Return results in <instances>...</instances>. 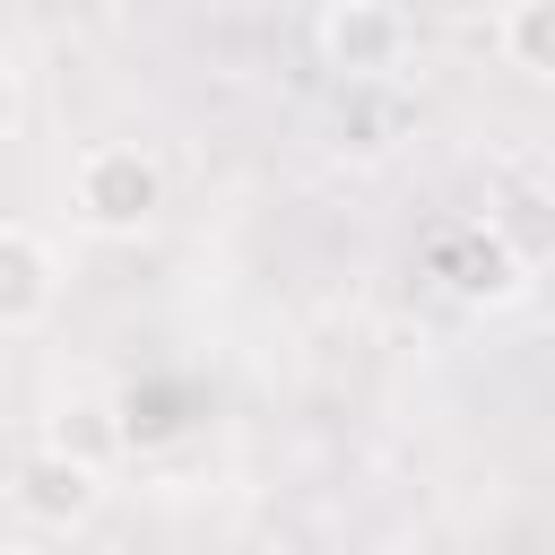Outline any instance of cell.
Here are the masks:
<instances>
[{
	"label": "cell",
	"mask_w": 555,
	"mask_h": 555,
	"mask_svg": "<svg viewBox=\"0 0 555 555\" xmlns=\"http://www.w3.org/2000/svg\"><path fill=\"white\" fill-rule=\"evenodd\" d=\"M9 503H17V520H35V529L69 538V529H87V520H95V503H104V468H87V460H69V451L35 442V451L17 460V477H9Z\"/></svg>",
	"instance_id": "277c9868"
},
{
	"label": "cell",
	"mask_w": 555,
	"mask_h": 555,
	"mask_svg": "<svg viewBox=\"0 0 555 555\" xmlns=\"http://www.w3.org/2000/svg\"><path fill=\"white\" fill-rule=\"evenodd\" d=\"M494 43H503V61L520 78H546L555 87V0H512L503 26H494Z\"/></svg>",
	"instance_id": "52a82bcc"
},
{
	"label": "cell",
	"mask_w": 555,
	"mask_h": 555,
	"mask_svg": "<svg viewBox=\"0 0 555 555\" xmlns=\"http://www.w3.org/2000/svg\"><path fill=\"white\" fill-rule=\"evenodd\" d=\"M35 442H52V451H69V460H87V468L113 477V460L130 451V408H121L113 390H95V382H69V390L43 399Z\"/></svg>",
	"instance_id": "5b68a950"
},
{
	"label": "cell",
	"mask_w": 555,
	"mask_h": 555,
	"mask_svg": "<svg viewBox=\"0 0 555 555\" xmlns=\"http://www.w3.org/2000/svg\"><path fill=\"white\" fill-rule=\"evenodd\" d=\"M61 312V251L35 225L0 217V338H26Z\"/></svg>",
	"instance_id": "8992f818"
},
{
	"label": "cell",
	"mask_w": 555,
	"mask_h": 555,
	"mask_svg": "<svg viewBox=\"0 0 555 555\" xmlns=\"http://www.w3.org/2000/svg\"><path fill=\"white\" fill-rule=\"evenodd\" d=\"M69 217L87 234H104V243L147 234L165 217V165H156V147H139V139L78 147V165H69Z\"/></svg>",
	"instance_id": "7a4b0ae2"
},
{
	"label": "cell",
	"mask_w": 555,
	"mask_h": 555,
	"mask_svg": "<svg viewBox=\"0 0 555 555\" xmlns=\"http://www.w3.org/2000/svg\"><path fill=\"white\" fill-rule=\"evenodd\" d=\"M416 269H425V286H434L442 304H460V312H512V304L529 295V243H520L494 208L442 217V225L416 243Z\"/></svg>",
	"instance_id": "6da1fadb"
},
{
	"label": "cell",
	"mask_w": 555,
	"mask_h": 555,
	"mask_svg": "<svg viewBox=\"0 0 555 555\" xmlns=\"http://www.w3.org/2000/svg\"><path fill=\"white\" fill-rule=\"evenodd\" d=\"M17 121H26V69H17V52L0 43V147L17 139Z\"/></svg>",
	"instance_id": "ba28073f"
},
{
	"label": "cell",
	"mask_w": 555,
	"mask_h": 555,
	"mask_svg": "<svg viewBox=\"0 0 555 555\" xmlns=\"http://www.w3.org/2000/svg\"><path fill=\"white\" fill-rule=\"evenodd\" d=\"M408 52H416V35H408V9L399 0H330L321 9V69H338L347 87L399 78Z\"/></svg>",
	"instance_id": "3957f363"
}]
</instances>
